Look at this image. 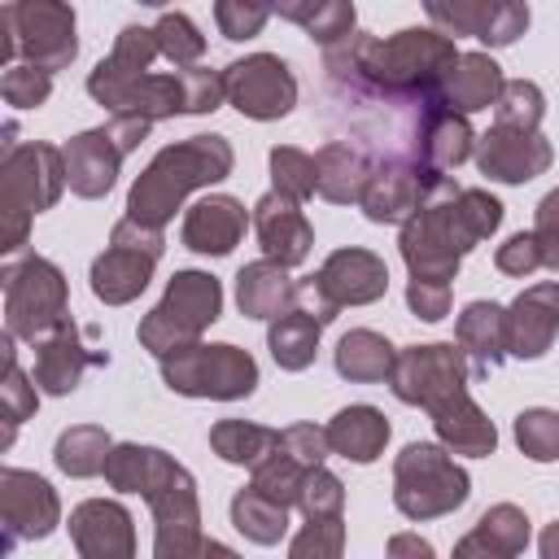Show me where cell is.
<instances>
[{
  "label": "cell",
  "mask_w": 559,
  "mask_h": 559,
  "mask_svg": "<svg viewBox=\"0 0 559 559\" xmlns=\"http://www.w3.org/2000/svg\"><path fill=\"white\" fill-rule=\"evenodd\" d=\"M459 61L454 39L428 26H406L397 35H354L341 48L323 52V70L354 74L358 83L384 92V96H415L432 100L441 96V83L450 66Z\"/></svg>",
  "instance_id": "6da1fadb"
},
{
  "label": "cell",
  "mask_w": 559,
  "mask_h": 559,
  "mask_svg": "<svg viewBox=\"0 0 559 559\" xmlns=\"http://www.w3.org/2000/svg\"><path fill=\"white\" fill-rule=\"evenodd\" d=\"M502 223V201L485 188H441L424 201L415 218L402 223L397 249L411 271V280L450 284L459 275L463 253H472L485 236H493Z\"/></svg>",
  "instance_id": "7a4b0ae2"
},
{
  "label": "cell",
  "mask_w": 559,
  "mask_h": 559,
  "mask_svg": "<svg viewBox=\"0 0 559 559\" xmlns=\"http://www.w3.org/2000/svg\"><path fill=\"white\" fill-rule=\"evenodd\" d=\"M231 162H236V153L223 135H188L179 144H166L144 166V175L131 183L127 218H135L144 227H166L175 218V210L183 205V197L227 179Z\"/></svg>",
  "instance_id": "3957f363"
},
{
  "label": "cell",
  "mask_w": 559,
  "mask_h": 559,
  "mask_svg": "<svg viewBox=\"0 0 559 559\" xmlns=\"http://www.w3.org/2000/svg\"><path fill=\"white\" fill-rule=\"evenodd\" d=\"M66 157L57 144H17L0 162V253L26 245L31 218L52 210L66 192Z\"/></svg>",
  "instance_id": "277c9868"
},
{
  "label": "cell",
  "mask_w": 559,
  "mask_h": 559,
  "mask_svg": "<svg viewBox=\"0 0 559 559\" xmlns=\"http://www.w3.org/2000/svg\"><path fill=\"white\" fill-rule=\"evenodd\" d=\"M140 498L153 507V520H157L153 559H201L205 533H201V502H197L192 472L153 445Z\"/></svg>",
  "instance_id": "5b68a950"
},
{
  "label": "cell",
  "mask_w": 559,
  "mask_h": 559,
  "mask_svg": "<svg viewBox=\"0 0 559 559\" xmlns=\"http://www.w3.org/2000/svg\"><path fill=\"white\" fill-rule=\"evenodd\" d=\"M223 314V288L205 271H175L162 301L140 319V345L157 358L197 345L201 332Z\"/></svg>",
  "instance_id": "8992f818"
},
{
  "label": "cell",
  "mask_w": 559,
  "mask_h": 559,
  "mask_svg": "<svg viewBox=\"0 0 559 559\" xmlns=\"http://www.w3.org/2000/svg\"><path fill=\"white\" fill-rule=\"evenodd\" d=\"M472 493L467 472L450 459L445 445L432 441H411L393 459V507L406 520H437L463 507Z\"/></svg>",
  "instance_id": "52a82bcc"
},
{
  "label": "cell",
  "mask_w": 559,
  "mask_h": 559,
  "mask_svg": "<svg viewBox=\"0 0 559 559\" xmlns=\"http://www.w3.org/2000/svg\"><path fill=\"white\" fill-rule=\"evenodd\" d=\"M61 323H70V293L61 266L39 253L4 266V332L13 341L39 345Z\"/></svg>",
  "instance_id": "ba28073f"
},
{
  "label": "cell",
  "mask_w": 559,
  "mask_h": 559,
  "mask_svg": "<svg viewBox=\"0 0 559 559\" xmlns=\"http://www.w3.org/2000/svg\"><path fill=\"white\" fill-rule=\"evenodd\" d=\"M162 362V380L170 393L183 397H214V402H236L258 389V362L240 345H183Z\"/></svg>",
  "instance_id": "9c48e42d"
},
{
  "label": "cell",
  "mask_w": 559,
  "mask_h": 559,
  "mask_svg": "<svg viewBox=\"0 0 559 559\" xmlns=\"http://www.w3.org/2000/svg\"><path fill=\"white\" fill-rule=\"evenodd\" d=\"M162 249H166L162 227H144L135 218H118L114 231H109V249L92 262V293L105 306L135 301L153 280V266H157Z\"/></svg>",
  "instance_id": "30bf717a"
},
{
  "label": "cell",
  "mask_w": 559,
  "mask_h": 559,
  "mask_svg": "<svg viewBox=\"0 0 559 559\" xmlns=\"http://www.w3.org/2000/svg\"><path fill=\"white\" fill-rule=\"evenodd\" d=\"M467 376H472L467 371V358H463V349L454 341H428V345L397 349L389 389L406 406L437 411L441 402L467 393Z\"/></svg>",
  "instance_id": "8fae6325"
},
{
  "label": "cell",
  "mask_w": 559,
  "mask_h": 559,
  "mask_svg": "<svg viewBox=\"0 0 559 559\" xmlns=\"http://www.w3.org/2000/svg\"><path fill=\"white\" fill-rule=\"evenodd\" d=\"M13 17V44L22 52V66H35L44 74L66 70L79 52V35H74V9L57 4V0H22L9 4Z\"/></svg>",
  "instance_id": "7c38bea8"
},
{
  "label": "cell",
  "mask_w": 559,
  "mask_h": 559,
  "mask_svg": "<svg viewBox=\"0 0 559 559\" xmlns=\"http://www.w3.org/2000/svg\"><path fill=\"white\" fill-rule=\"evenodd\" d=\"M223 96L245 118L271 122V118H284L297 105V79L280 57L253 52V57H240L223 70Z\"/></svg>",
  "instance_id": "4fadbf2b"
},
{
  "label": "cell",
  "mask_w": 559,
  "mask_h": 559,
  "mask_svg": "<svg viewBox=\"0 0 559 559\" xmlns=\"http://www.w3.org/2000/svg\"><path fill=\"white\" fill-rule=\"evenodd\" d=\"M0 520H4V546L13 550L17 542H39L61 524V498L57 489L22 467L0 472Z\"/></svg>",
  "instance_id": "5bb4252c"
},
{
  "label": "cell",
  "mask_w": 559,
  "mask_h": 559,
  "mask_svg": "<svg viewBox=\"0 0 559 559\" xmlns=\"http://www.w3.org/2000/svg\"><path fill=\"white\" fill-rule=\"evenodd\" d=\"M428 17L441 35H472L489 48H507L528 26V4L515 0H428Z\"/></svg>",
  "instance_id": "9a60e30c"
},
{
  "label": "cell",
  "mask_w": 559,
  "mask_h": 559,
  "mask_svg": "<svg viewBox=\"0 0 559 559\" xmlns=\"http://www.w3.org/2000/svg\"><path fill=\"white\" fill-rule=\"evenodd\" d=\"M555 162V148L542 131H511V127H489L476 140V166L480 175L498 183H528L546 175Z\"/></svg>",
  "instance_id": "2e32d148"
},
{
  "label": "cell",
  "mask_w": 559,
  "mask_h": 559,
  "mask_svg": "<svg viewBox=\"0 0 559 559\" xmlns=\"http://www.w3.org/2000/svg\"><path fill=\"white\" fill-rule=\"evenodd\" d=\"M559 336V280L524 288L507 306V358H542Z\"/></svg>",
  "instance_id": "e0dca14e"
},
{
  "label": "cell",
  "mask_w": 559,
  "mask_h": 559,
  "mask_svg": "<svg viewBox=\"0 0 559 559\" xmlns=\"http://www.w3.org/2000/svg\"><path fill=\"white\" fill-rule=\"evenodd\" d=\"M70 537L79 559H135L131 511L114 498H87L70 511Z\"/></svg>",
  "instance_id": "ac0fdd59"
},
{
  "label": "cell",
  "mask_w": 559,
  "mask_h": 559,
  "mask_svg": "<svg viewBox=\"0 0 559 559\" xmlns=\"http://www.w3.org/2000/svg\"><path fill=\"white\" fill-rule=\"evenodd\" d=\"M253 231H258V245L271 262H280L284 271L288 266H301L314 249V227L310 218L301 214V205L293 197H280L275 188L266 197H258L253 205Z\"/></svg>",
  "instance_id": "d6986e66"
},
{
  "label": "cell",
  "mask_w": 559,
  "mask_h": 559,
  "mask_svg": "<svg viewBox=\"0 0 559 559\" xmlns=\"http://www.w3.org/2000/svg\"><path fill=\"white\" fill-rule=\"evenodd\" d=\"M450 179H428V175H419V170H411V166H376L371 170V179H367V192H362V214L371 218V223H406V218H415L419 210H424V201L428 197H437L441 188H445Z\"/></svg>",
  "instance_id": "ffe728a7"
},
{
  "label": "cell",
  "mask_w": 559,
  "mask_h": 559,
  "mask_svg": "<svg viewBox=\"0 0 559 559\" xmlns=\"http://www.w3.org/2000/svg\"><path fill=\"white\" fill-rule=\"evenodd\" d=\"M314 280L323 284V293L345 310V306H371L389 293V266L380 253L371 249H332L323 258V266L314 271Z\"/></svg>",
  "instance_id": "44dd1931"
},
{
  "label": "cell",
  "mask_w": 559,
  "mask_h": 559,
  "mask_svg": "<svg viewBox=\"0 0 559 559\" xmlns=\"http://www.w3.org/2000/svg\"><path fill=\"white\" fill-rule=\"evenodd\" d=\"M105 362H109L105 349H87L83 332L74 323H61L52 336H44L35 345V384L52 397H66L79 389L87 367H105Z\"/></svg>",
  "instance_id": "7402d4cb"
},
{
  "label": "cell",
  "mask_w": 559,
  "mask_h": 559,
  "mask_svg": "<svg viewBox=\"0 0 559 559\" xmlns=\"http://www.w3.org/2000/svg\"><path fill=\"white\" fill-rule=\"evenodd\" d=\"M61 157H66V183L74 197H105L118 179V166H122V148L114 144V135L105 127H92V131H79L61 144Z\"/></svg>",
  "instance_id": "603a6c76"
},
{
  "label": "cell",
  "mask_w": 559,
  "mask_h": 559,
  "mask_svg": "<svg viewBox=\"0 0 559 559\" xmlns=\"http://www.w3.org/2000/svg\"><path fill=\"white\" fill-rule=\"evenodd\" d=\"M245 205L227 192L218 197H205L197 201L188 214H183V227H179V240L192 249V253H205V258H223L240 245L245 236Z\"/></svg>",
  "instance_id": "cb8c5ba5"
},
{
  "label": "cell",
  "mask_w": 559,
  "mask_h": 559,
  "mask_svg": "<svg viewBox=\"0 0 559 559\" xmlns=\"http://www.w3.org/2000/svg\"><path fill=\"white\" fill-rule=\"evenodd\" d=\"M454 345L463 349L467 371L485 380L507 358V310L493 301H467L454 323Z\"/></svg>",
  "instance_id": "d4e9b609"
},
{
  "label": "cell",
  "mask_w": 559,
  "mask_h": 559,
  "mask_svg": "<svg viewBox=\"0 0 559 559\" xmlns=\"http://www.w3.org/2000/svg\"><path fill=\"white\" fill-rule=\"evenodd\" d=\"M371 162L358 144L349 140H328L319 153H314V192L332 205H354L362 201L367 192V179H371Z\"/></svg>",
  "instance_id": "484cf974"
},
{
  "label": "cell",
  "mask_w": 559,
  "mask_h": 559,
  "mask_svg": "<svg viewBox=\"0 0 559 559\" xmlns=\"http://www.w3.org/2000/svg\"><path fill=\"white\" fill-rule=\"evenodd\" d=\"M432 415V428H437V441L450 450V454H467V459H485L493 454L498 445V428L493 419L472 402V393H459L450 402H441Z\"/></svg>",
  "instance_id": "4316f807"
},
{
  "label": "cell",
  "mask_w": 559,
  "mask_h": 559,
  "mask_svg": "<svg viewBox=\"0 0 559 559\" xmlns=\"http://www.w3.org/2000/svg\"><path fill=\"white\" fill-rule=\"evenodd\" d=\"M502 70L489 52H459V61L450 66L445 83H441V105L454 109V114H476V109H489L498 105L502 96Z\"/></svg>",
  "instance_id": "83f0119b"
},
{
  "label": "cell",
  "mask_w": 559,
  "mask_h": 559,
  "mask_svg": "<svg viewBox=\"0 0 559 559\" xmlns=\"http://www.w3.org/2000/svg\"><path fill=\"white\" fill-rule=\"evenodd\" d=\"M236 306L245 319H280V314L297 310V284L271 258L245 262L236 275Z\"/></svg>",
  "instance_id": "f1b7e54d"
},
{
  "label": "cell",
  "mask_w": 559,
  "mask_h": 559,
  "mask_svg": "<svg viewBox=\"0 0 559 559\" xmlns=\"http://www.w3.org/2000/svg\"><path fill=\"white\" fill-rule=\"evenodd\" d=\"M157 35L153 26H122L114 39V52L105 61H96V70L87 74V96H100L109 87H122L140 74H148V66L157 61Z\"/></svg>",
  "instance_id": "f546056e"
},
{
  "label": "cell",
  "mask_w": 559,
  "mask_h": 559,
  "mask_svg": "<svg viewBox=\"0 0 559 559\" xmlns=\"http://www.w3.org/2000/svg\"><path fill=\"white\" fill-rule=\"evenodd\" d=\"M328 445H332V454H341L349 463H376L384 454V445H389V419H384V411L362 406V402L336 411L332 424H328Z\"/></svg>",
  "instance_id": "4dcf8cb0"
},
{
  "label": "cell",
  "mask_w": 559,
  "mask_h": 559,
  "mask_svg": "<svg viewBox=\"0 0 559 559\" xmlns=\"http://www.w3.org/2000/svg\"><path fill=\"white\" fill-rule=\"evenodd\" d=\"M472 153H476V131H472V122H467L463 114H454V109L441 105V109L428 118V131H424V144H419L424 170L437 175V179H445V170L463 166Z\"/></svg>",
  "instance_id": "1f68e13d"
},
{
  "label": "cell",
  "mask_w": 559,
  "mask_h": 559,
  "mask_svg": "<svg viewBox=\"0 0 559 559\" xmlns=\"http://www.w3.org/2000/svg\"><path fill=\"white\" fill-rule=\"evenodd\" d=\"M393 362H397V349L380 332H371V328H354L336 345V371L345 380H354V384L389 380L393 376Z\"/></svg>",
  "instance_id": "d6a6232c"
},
{
  "label": "cell",
  "mask_w": 559,
  "mask_h": 559,
  "mask_svg": "<svg viewBox=\"0 0 559 559\" xmlns=\"http://www.w3.org/2000/svg\"><path fill=\"white\" fill-rule=\"evenodd\" d=\"M319 332H323L319 319H310L306 310H288V314L271 319L266 349L284 371H306L314 362V354H319Z\"/></svg>",
  "instance_id": "836d02e7"
},
{
  "label": "cell",
  "mask_w": 559,
  "mask_h": 559,
  "mask_svg": "<svg viewBox=\"0 0 559 559\" xmlns=\"http://www.w3.org/2000/svg\"><path fill=\"white\" fill-rule=\"evenodd\" d=\"M280 432L275 428H262L253 419H218L210 428V450L223 459V463H236V467H258L271 450H275Z\"/></svg>",
  "instance_id": "e575fe53"
},
{
  "label": "cell",
  "mask_w": 559,
  "mask_h": 559,
  "mask_svg": "<svg viewBox=\"0 0 559 559\" xmlns=\"http://www.w3.org/2000/svg\"><path fill=\"white\" fill-rule=\"evenodd\" d=\"M109 454H114V441H109V432L96 428V424H74V428H66V432L57 437V445H52L57 467H61L66 476H74V480L100 476L105 463H109Z\"/></svg>",
  "instance_id": "d590c367"
},
{
  "label": "cell",
  "mask_w": 559,
  "mask_h": 559,
  "mask_svg": "<svg viewBox=\"0 0 559 559\" xmlns=\"http://www.w3.org/2000/svg\"><path fill=\"white\" fill-rule=\"evenodd\" d=\"M271 13H280V17L297 22L314 44H323V52H328V48H341L345 39H354V35H358V31H354V4H349V0L280 4V9H271Z\"/></svg>",
  "instance_id": "8d00e7d4"
},
{
  "label": "cell",
  "mask_w": 559,
  "mask_h": 559,
  "mask_svg": "<svg viewBox=\"0 0 559 559\" xmlns=\"http://www.w3.org/2000/svg\"><path fill=\"white\" fill-rule=\"evenodd\" d=\"M231 524H236L249 542L275 546V542L288 533V507H280V502L262 498L253 485H245V489L231 498Z\"/></svg>",
  "instance_id": "74e56055"
},
{
  "label": "cell",
  "mask_w": 559,
  "mask_h": 559,
  "mask_svg": "<svg viewBox=\"0 0 559 559\" xmlns=\"http://www.w3.org/2000/svg\"><path fill=\"white\" fill-rule=\"evenodd\" d=\"M0 358H4V380H0V402H4V445L13 441V428L22 424V419H31L35 415V406H39V397H35V384L22 376V367H17V354H13V336L4 332L0 336Z\"/></svg>",
  "instance_id": "f35d334b"
},
{
  "label": "cell",
  "mask_w": 559,
  "mask_h": 559,
  "mask_svg": "<svg viewBox=\"0 0 559 559\" xmlns=\"http://www.w3.org/2000/svg\"><path fill=\"white\" fill-rule=\"evenodd\" d=\"M306 472H310V467H301L297 459H288V454L280 450V441H275V450L253 467V480H249V485H253L262 498L280 502V507H297Z\"/></svg>",
  "instance_id": "ab89813d"
},
{
  "label": "cell",
  "mask_w": 559,
  "mask_h": 559,
  "mask_svg": "<svg viewBox=\"0 0 559 559\" xmlns=\"http://www.w3.org/2000/svg\"><path fill=\"white\" fill-rule=\"evenodd\" d=\"M546 114V96L537 83L528 79H507L502 83V96L493 105V127H511V131H537Z\"/></svg>",
  "instance_id": "60d3db41"
},
{
  "label": "cell",
  "mask_w": 559,
  "mask_h": 559,
  "mask_svg": "<svg viewBox=\"0 0 559 559\" xmlns=\"http://www.w3.org/2000/svg\"><path fill=\"white\" fill-rule=\"evenodd\" d=\"M153 35H157V52L170 61V66H183L192 70L205 52V35L197 31V22L188 13H162L153 22Z\"/></svg>",
  "instance_id": "b9f144b4"
},
{
  "label": "cell",
  "mask_w": 559,
  "mask_h": 559,
  "mask_svg": "<svg viewBox=\"0 0 559 559\" xmlns=\"http://www.w3.org/2000/svg\"><path fill=\"white\" fill-rule=\"evenodd\" d=\"M271 183L280 197H293L301 205L306 197H314V157L293 144H275L271 148Z\"/></svg>",
  "instance_id": "7bdbcfd3"
},
{
  "label": "cell",
  "mask_w": 559,
  "mask_h": 559,
  "mask_svg": "<svg viewBox=\"0 0 559 559\" xmlns=\"http://www.w3.org/2000/svg\"><path fill=\"white\" fill-rule=\"evenodd\" d=\"M515 445L533 459V463H550L559 459V411L533 406L515 415Z\"/></svg>",
  "instance_id": "ee69618b"
},
{
  "label": "cell",
  "mask_w": 559,
  "mask_h": 559,
  "mask_svg": "<svg viewBox=\"0 0 559 559\" xmlns=\"http://www.w3.org/2000/svg\"><path fill=\"white\" fill-rule=\"evenodd\" d=\"M306 520H336L345 511V485L328 472V467H310L301 480V498H297Z\"/></svg>",
  "instance_id": "f6af8a7d"
},
{
  "label": "cell",
  "mask_w": 559,
  "mask_h": 559,
  "mask_svg": "<svg viewBox=\"0 0 559 559\" xmlns=\"http://www.w3.org/2000/svg\"><path fill=\"white\" fill-rule=\"evenodd\" d=\"M345 555V520H306V528L293 537L288 559H341Z\"/></svg>",
  "instance_id": "bcb514c9"
},
{
  "label": "cell",
  "mask_w": 559,
  "mask_h": 559,
  "mask_svg": "<svg viewBox=\"0 0 559 559\" xmlns=\"http://www.w3.org/2000/svg\"><path fill=\"white\" fill-rule=\"evenodd\" d=\"M0 96L13 109H39L52 96V74H44L35 66H9L0 79Z\"/></svg>",
  "instance_id": "7dc6e473"
},
{
  "label": "cell",
  "mask_w": 559,
  "mask_h": 559,
  "mask_svg": "<svg viewBox=\"0 0 559 559\" xmlns=\"http://www.w3.org/2000/svg\"><path fill=\"white\" fill-rule=\"evenodd\" d=\"M148 454H153V445H135V441L114 445V454H109V463H105V480H109L118 493H140L144 472H148Z\"/></svg>",
  "instance_id": "c3c4849f"
},
{
  "label": "cell",
  "mask_w": 559,
  "mask_h": 559,
  "mask_svg": "<svg viewBox=\"0 0 559 559\" xmlns=\"http://www.w3.org/2000/svg\"><path fill=\"white\" fill-rule=\"evenodd\" d=\"M266 17H271V9L253 4V0H218L214 4V22L227 39H253L266 26Z\"/></svg>",
  "instance_id": "681fc988"
},
{
  "label": "cell",
  "mask_w": 559,
  "mask_h": 559,
  "mask_svg": "<svg viewBox=\"0 0 559 559\" xmlns=\"http://www.w3.org/2000/svg\"><path fill=\"white\" fill-rule=\"evenodd\" d=\"M179 83H183V114H210L218 109L227 96H223V74L218 70H179Z\"/></svg>",
  "instance_id": "f907efd6"
},
{
  "label": "cell",
  "mask_w": 559,
  "mask_h": 559,
  "mask_svg": "<svg viewBox=\"0 0 559 559\" xmlns=\"http://www.w3.org/2000/svg\"><path fill=\"white\" fill-rule=\"evenodd\" d=\"M280 450L288 459H297L301 467H323V459L332 454L328 445V428H314V424H293L280 432Z\"/></svg>",
  "instance_id": "816d5d0a"
},
{
  "label": "cell",
  "mask_w": 559,
  "mask_h": 559,
  "mask_svg": "<svg viewBox=\"0 0 559 559\" xmlns=\"http://www.w3.org/2000/svg\"><path fill=\"white\" fill-rule=\"evenodd\" d=\"M476 528H485L489 537H498V542L511 546L515 555L528 546V515H524L515 502H498V507H489V511L476 520Z\"/></svg>",
  "instance_id": "f5cc1de1"
},
{
  "label": "cell",
  "mask_w": 559,
  "mask_h": 559,
  "mask_svg": "<svg viewBox=\"0 0 559 559\" xmlns=\"http://www.w3.org/2000/svg\"><path fill=\"white\" fill-rule=\"evenodd\" d=\"M533 240L542 249V266L559 271V188H550L537 201V223H533Z\"/></svg>",
  "instance_id": "db71d44e"
},
{
  "label": "cell",
  "mask_w": 559,
  "mask_h": 559,
  "mask_svg": "<svg viewBox=\"0 0 559 559\" xmlns=\"http://www.w3.org/2000/svg\"><path fill=\"white\" fill-rule=\"evenodd\" d=\"M493 262H498L502 275H520V280H524V275H533V271L542 266V249H537L533 231H515V236H507V240L498 245Z\"/></svg>",
  "instance_id": "11a10c76"
},
{
  "label": "cell",
  "mask_w": 559,
  "mask_h": 559,
  "mask_svg": "<svg viewBox=\"0 0 559 559\" xmlns=\"http://www.w3.org/2000/svg\"><path fill=\"white\" fill-rule=\"evenodd\" d=\"M406 306L424 319V323H437L450 314V284H428V280H411L406 284Z\"/></svg>",
  "instance_id": "9f6ffc18"
},
{
  "label": "cell",
  "mask_w": 559,
  "mask_h": 559,
  "mask_svg": "<svg viewBox=\"0 0 559 559\" xmlns=\"http://www.w3.org/2000/svg\"><path fill=\"white\" fill-rule=\"evenodd\" d=\"M450 559H515V550L502 546L498 537H489L485 528H472V533H463L454 542V555Z\"/></svg>",
  "instance_id": "6f0895ef"
},
{
  "label": "cell",
  "mask_w": 559,
  "mask_h": 559,
  "mask_svg": "<svg viewBox=\"0 0 559 559\" xmlns=\"http://www.w3.org/2000/svg\"><path fill=\"white\" fill-rule=\"evenodd\" d=\"M297 310H306V314L319 319V323H332V319L341 314V306L323 293V284H319L314 275H306V280L297 284Z\"/></svg>",
  "instance_id": "680465c9"
},
{
  "label": "cell",
  "mask_w": 559,
  "mask_h": 559,
  "mask_svg": "<svg viewBox=\"0 0 559 559\" xmlns=\"http://www.w3.org/2000/svg\"><path fill=\"white\" fill-rule=\"evenodd\" d=\"M389 559H437V550L419 533H393L389 537Z\"/></svg>",
  "instance_id": "91938a15"
},
{
  "label": "cell",
  "mask_w": 559,
  "mask_h": 559,
  "mask_svg": "<svg viewBox=\"0 0 559 559\" xmlns=\"http://www.w3.org/2000/svg\"><path fill=\"white\" fill-rule=\"evenodd\" d=\"M537 550H542V559H559V520H550V524L542 528Z\"/></svg>",
  "instance_id": "94428289"
},
{
  "label": "cell",
  "mask_w": 559,
  "mask_h": 559,
  "mask_svg": "<svg viewBox=\"0 0 559 559\" xmlns=\"http://www.w3.org/2000/svg\"><path fill=\"white\" fill-rule=\"evenodd\" d=\"M201 559H245V555H236L231 546H223V542H214V537H210V542H205V550H201Z\"/></svg>",
  "instance_id": "6125c7cd"
}]
</instances>
